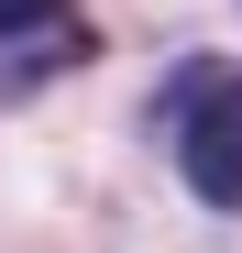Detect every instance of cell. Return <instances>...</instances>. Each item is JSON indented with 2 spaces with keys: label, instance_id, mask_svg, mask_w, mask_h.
I'll return each instance as SVG.
<instances>
[{
  "label": "cell",
  "instance_id": "6da1fadb",
  "mask_svg": "<svg viewBox=\"0 0 242 253\" xmlns=\"http://www.w3.org/2000/svg\"><path fill=\"white\" fill-rule=\"evenodd\" d=\"M154 121L176 143V176L209 209H242V66H187Z\"/></svg>",
  "mask_w": 242,
  "mask_h": 253
},
{
  "label": "cell",
  "instance_id": "7a4b0ae2",
  "mask_svg": "<svg viewBox=\"0 0 242 253\" xmlns=\"http://www.w3.org/2000/svg\"><path fill=\"white\" fill-rule=\"evenodd\" d=\"M0 33H11V99L33 77H55L88 55V22H77V0H0Z\"/></svg>",
  "mask_w": 242,
  "mask_h": 253
}]
</instances>
